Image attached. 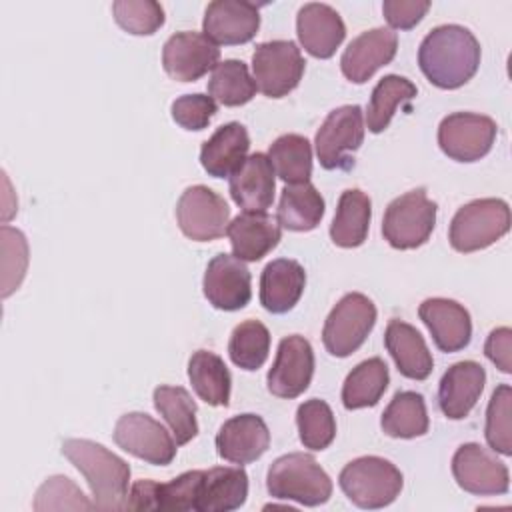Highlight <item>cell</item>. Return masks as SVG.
I'll use <instances>...</instances> for the list:
<instances>
[{"label":"cell","mask_w":512,"mask_h":512,"mask_svg":"<svg viewBox=\"0 0 512 512\" xmlns=\"http://www.w3.org/2000/svg\"><path fill=\"white\" fill-rule=\"evenodd\" d=\"M418 66L442 90L464 86L480 66V42L460 24L432 28L418 48Z\"/></svg>","instance_id":"cell-1"},{"label":"cell","mask_w":512,"mask_h":512,"mask_svg":"<svg viewBox=\"0 0 512 512\" xmlns=\"http://www.w3.org/2000/svg\"><path fill=\"white\" fill-rule=\"evenodd\" d=\"M62 454L86 478L96 510L116 512L126 508L130 466L120 456L86 438L64 440Z\"/></svg>","instance_id":"cell-2"},{"label":"cell","mask_w":512,"mask_h":512,"mask_svg":"<svg viewBox=\"0 0 512 512\" xmlns=\"http://www.w3.org/2000/svg\"><path fill=\"white\" fill-rule=\"evenodd\" d=\"M272 498L294 500L304 506H320L332 496V480L312 454L290 452L276 458L266 474Z\"/></svg>","instance_id":"cell-3"},{"label":"cell","mask_w":512,"mask_h":512,"mask_svg":"<svg viewBox=\"0 0 512 512\" xmlns=\"http://www.w3.org/2000/svg\"><path fill=\"white\" fill-rule=\"evenodd\" d=\"M338 484L352 504L364 510H376L392 504L400 496L404 476L386 458L360 456L340 470Z\"/></svg>","instance_id":"cell-4"},{"label":"cell","mask_w":512,"mask_h":512,"mask_svg":"<svg viewBox=\"0 0 512 512\" xmlns=\"http://www.w3.org/2000/svg\"><path fill=\"white\" fill-rule=\"evenodd\" d=\"M510 230V208L500 198H478L454 214L448 230L456 252H476L492 246Z\"/></svg>","instance_id":"cell-5"},{"label":"cell","mask_w":512,"mask_h":512,"mask_svg":"<svg viewBox=\"0 0 512 512\" xmlns=\"http://www.w3.org/2000/svg\"><path fill=\"white\" fill-rule=\"evenodd\" d=\"M438 206L424 188H414L394 198L382 220V236L396 250L422 246L436 226Z\"/></svg>","instance_id":"cell-6"},{"label":"cell","mask_w":512,"mask_h":512,"mask_svg":"<svg viewBox=\"0 0 512 512\" xmlns=\"http://www.w3.org/2000/svg\"><path fill=\"white\" fill-rule=\"evenodd\" d=\"M376 324V306L374 302L360 294L350 292L338 300L330 310L324 328L322 342L328 354L336 358H346L356 352Z\"/></svg>","instance_id":"cell-7"},{"label":"cell","mask_w":512,"mask_h":512,"mask_svg":"<svg viewBox=\"0 0 512 512\" xmlns=\"http://www.w3.org/2000/svg\"><path fill=\"white\" fill-rule=\"evenodd\" d=\"M304 58L292 40H270L256 46L252 72L256 88L268 98H282L292 92L304 74Z\"/></svg>","instance_id":"cell-8"},{"label":"cell","mask_w":512,"mask_h":512,"mask_svg":"<svg viewBox=\"0 0 512 512\" xmlns=\"http://www.w3.org/2000/svg\"><path fill=\"white\" fill-rule=\"evenodd\" d=\"M364 142V114L358 104L334 108L316 132L314 146L320 166L326 170L348 168L350 154Z\"/></svg>","instance_id":"cell-9"},{"label":"cell","mask_w":512,"mask_h":512,"mask_svg":"<svg viewBox=\"0 0 512 512\" xmlns=\"http://www.w3.org/2000/svg\"><path fill=\"white\" fill-rule=\"evenodd\" d=\"M496 134L498 126L490 116L454 112L438 126V146L456 162H476L492 150Z\"/></svg>","instance_id":"cell-10"},{"label":"cell","mask_w":512,"mask_h":512,"mask_svg":"<svg viewBox=\"0 0 512 512\" xmlns=\"http://www.w3.org/2000/svg\"><path fill=\"white\" fill-rule=\"evenodd\" d=\"M230 208L208 186H188L176 204V220L182 234L194 242H210L226 234Z\"/></svg>","instance_id":"cell-11"},{"label":"cell","mask_w":512,"mask_h":512,"mask_svg":"<svg viewBox=\"0 0 512 512\" xmlns=\"http://www.w3.org/2000/svg\"><path fill=\"white\" fill-rule=\"evenodd\" d=\"M112 436L124 452L154 466H168L176 456V440L158 420L144 412L120 416Z\"/></svg>","instance_id":"cell-12"},{"label":"cell","mask_w":512,"mask_h":512,"mask_svg":"<svg viewBox=\"0 0 512 512\" xmlns=\"http://www.w3.org/2000/svg\"><path fill=\"white\" fill-rule=\"evenodd\" d=\"M452 474L462 490L476 496L506 494L510 488L506 464L476 442L462 444L454 452Z\"/></svg>","instance_id":"cell-13"},{"label":"cell","mask_w":512,"mask_h":512,"mask_svg":"<svg viewBox=\"0 0 512 512\" xmlns=\"http://www.w3.org/2000/svg\"><path fill=\"white\" fill-rule=\"evenodd\" d=\"M314 374V350L310 342L292 334L280 340L278 352L272 368L268 370V390L278 398L300 396L312 380Z\"/></svg>","instance_id":"cell-14"},{"label":"cell","mask_w":512,"mask_h":512,"mask_svg":"<svg viewBox=\"0 0 512 512\" xmlns=\"http://www.w3.org/2000/svg\"><path fill=\"white\" fill-rule=\"evenodd\" d=\"M220 60V48L200 32H176L162 48V66L178 82H194Z\"/></svg>","instance_id":"cell-15"},{"label":"cell","mask_w":512,"mask_h":512,"mask_svg":"<svg viewBox=\"0 0 512 512\" xmlns=\"http://www.w3.org/2000/svg\"><path fill=\"white\" fill-rule=\"evenodd\" d=\"M250 270L234 254H216L204 272L202 290L206 300L226 312L244 308L250 302Z\"/></svg>","instance_id":"cell-16"},{"label":"cell","mask_w":512,"mask_h":512,"mask_svg":"<svg viewBox=\"0 0 512 512\" xmlns=\"http://www.w3.org/2000/svg\"><path fill=\"white\" fill-rule=\"evenodd\" d=\"M260 28L258 6L246 0H214L208 4L202 20L204 36L214 44L250 42Z\"/></svg>","instance_id":"cell-17"},{"label":"cell","mask_w":512,"mask_h":512,"mask_svg":"<svg viewBox=\"0 0 512 512\" xmlns=\"http://www.w3.org/2000/svg\"><path fill=\"white\" fill-rule=\"evenodd\" d=\"M398 50V36L390 28H372L356 36L342 52V74L354 82L364 84L372 74L392 62Z\"/></svg>","instance_id":"cell-18"},{"label":"cell","mask_w":512,"mask_h":512,"mask_svg":"<svg viewBox=\"0 0 512 512\" xmlns=\"http://www.w3.org/2000/svg\"><path fill=\"white\" fill-rule=\"evenodd\" d=\"M270 446L266 422L256 414H238L226 420L216 434V452L232 464H250Z\"/></svg>","instance_id":"cell-19"},{"label":"cell","mask_w":512,"mask_h":512,"mask_svg":"<svg viewBox=\"0 0 512 512\" xmlns=\"http://www.w3.org/2000/svg\"><path fill=\"white\" fill-rule=\"evenodd\" d=\"M420 320L442 352H458L470 344L472 320L468 310L450 298H428L418 308Z\"/></svg>","instance_id":"cell-20"},{"label":"cell","mask_w":512,"mask_h":512,"mask_svg":"<svg viewBox=\"0 0 512 512\" xmlns=\"http://www.w3.org/2000/svg\"><path fill=\"white\" fill-rule=\"evenodd\" d=\"M486 384V370L474 360L452 364L440 378L438 404L446 418L462 420L476 406Z\"/></svg>","instance_id":"cell-21"},{"label":"cell","mask_w":512,"mask_h":512,"mask_svg":"<svg viewBox=\"0 0 512 512\" xmlns=\"http://www.w3.org/2000/svg\"><path fill=\"white\" fill-rule=\"evenodd\" d=\"M296 34L304 50L314 58H330L346 36L340 14L322 2H308L298 10Z\"/></svg>","instance_id":"cell-22"},{"label":"cell","mask_w":512,"mask_h":512,"mask_svg":"<svg viewBox=\"0 0 512 512\" xmlns=\"http://www.w3.org/2000/svg\"><path fill=\"white\" fill-rule=\"evenodd\" d=\"M226 234L232 244V254L242 262H258L268 252H272L282 230L276 216L266 212H242L232 222H228Z\"/></svg>","instance_id":"cell-23"},{"label":"cell","mask_w":512,"mask_h":512,"mask_svg":"<svg viewBox=\"0 0 512 512\" xmlns=\"http://www.w3.org/2000/svg\"><path fill=\"white\" fill-rule=\"evenodd\" d=\"M274 168L266 154H250L230 176V196L244 212H264L274 200Z\"/></svg>","instance_id":"cell-24"},{"label":"cell","mask_w":512,"mask_h":512,"mask_svg":"<svg viewBox=\"0 0 512 512\" xmlns=\"http://www.w3.org/2000/svg\"><path fill=\"white\" fill-rule=\"evenodd\" d=\"M306 286V272L300 262L278 258L266 264L260 276V304L272 314L292 310Z\"/></svg>","instance_id":"cell-25"},{"label":"cell","mask_w":512,"mask_h":512,"mask_svg":"<svg viewBox=\"0 0 512 512\" xmlns=\"http://www.w3.org/2000/svg\"><path fill=\"white\" fill-rule=\"evenodd\" d=\"M248 496V474L238 466H216L202 470L196 512H230L240 508Z\"/></svg>","instance_id":"cell-26"},{"label":"cell","mask_w":512,"mask_h":512,"mask_svg":"<svg viewBox=\"0 0 512 512\" xmlns=\"http://www.w3.org/2000/svg\"><path fill=\"white\" fill-rule=\"evenodd\" d=\"M384 346L396 368L410 380H426L434 368L432 354L422 334L408 322L390 320L384 332Z\"/></svg>","instance_id":"cell-27"},{"label":"cell","mask_w":512,"mask_h":512,"mask_svg":"<svg viewBox=\"0 0 512 512\" xmlns=\"http://www.w3.org/2000/svg\"><path fill=\"white\" fill-rule=\"evenodd\" d=\"M248 148V130L240 122H228L202 144L200 164L214 178H230L246 160Z\"/></svg>","instance_id":"cell-28"},{"label":"cell","mask_w":512,"mask_h":512,"mask_svg":"<svg viewBox=\"0 0 512 512\" xmlns=\"http://www.w3.org/2000/svg\"><path fill=\"white\" fill-rule=\"evenodd\" d=\"M372 218V202L368 194L358 188L342 192L334 220L330 224V238L340 248H356L364 244Z\"/></svg>","instance_id":"cell-29"},{"label":"cell","mask_w":512,"mask_h":512,"mask_svg":"<svg viewBox=\"0 0 512 512\" xmlns=\"http://www.w3.org/2000/svg\"><path fill=\"white\" fill-rule=\"evenodd\" d=\"M324 216V198L314 184H286L280 194L276 220L292 232L314 230Z\"/></svg>","instance_id":"cell-30"},{"label":"cell","mask_w":512,"mask_h":512,"mask_svg":"<svg viewBox=\"0 0 512 512\" xmlns=\"http://www.w3.org/2000/svg\"><path fill=\"white\" fill-rule=\"evenodd\" d=\"M188 378L200 400L210 406H228L232 378L224 360L210 350H196L188 360Z\"/></svg>","instance_id":"cell-31"},{"label":"cell","mask_w":512,"mask_h":512,"mask_svg":"<svg viewBox=\"0 0 512 512\" xmlns=\"http://www.w3.org/2000/svg\"><path fill=\"white\" fill-rule=\"evenodd\" d=\"M390 382L388 366L382 358L374 356L360 362L350 370L342 384V404L346 410L376 406Z\"/></svg>","instance_id":"cell-32"},{"label":"cell","mask_w":512,"mask_h":512,"mask_svg":"<svg viewBox=\"0 0 512 512\" xmlns=\"http://www.w3.org/2000/svg\"><path fill=\"white\" fill-rule=\"evenodd\" d=\"M428 412L422 394L402 390L382 412L380 426L392 438H416L428 432Z\"/></svg>","instance_id":"cell-33"},{"label":"cell","mask_w":512,"mask_h":512,"mask_svg":"<svg viewBox=\"0 0 512 512\" xmlns=\"http://www.w3.org/2000/svg\"><path fill=\"white\" fill-rule=\"evenodd\" d=\"M266 156L274 174L286 184H302L312 176V146L306 136L282 134L270 144Z\"/></svg>","instance_id":"cell-34"},{"label":"cell","mask_w":512,"mask_h":512,"mask_svg":"<svg viewBox=\"0 0 512 512\" xmlns=\"http://www.w3.org/2000/svg\"><path fill=\"white\" fill-rule=\"evenodd\" d=\"M154 408L168 422L178 446L190 442L198 434L196 402L182 386H158L154 390Z\"/></svg>","instance_id":"cell-35"},{"label":"cell","mask_w":512,"mask_h":512,"mask_svg":"<svg viewBox=\"0 0 512 512\" xmlns=\"http://www.w3.org/2000/svg\"><path fill=\"white\" fill-rule=\"evenodd\" d=\"M416 86L398 74H388L372 90L368 110H366V124L368 130L380 134L388 128L398 104H404L416 96Z\"/></svg>","instance_id":"cell-36"},{"label":"cell","mask_w":512,"mask_h":512,"mask_svg":"<svg viewBox=\"0 0 512 512\" xmlns=\"http://www.w3.org/2000/svg\"><path fill=\"white\" fill-rule=\"evenodd\" d=\"M256 82L242 60L218 62L208 80V94L224 106H242L256 94Z\"/></svg>","instance_id":"cell-37"},{"label":"cell","mask_w":512,"mask_h":512,"mask_svg":"<svg viewBox=\"0 0 512 512\" xmlns=\"http://www.w3.org/2000/svg\"><path fill=\"white\" fill-rule=\"evenodd\" d=\"M270 352V332L260 320L240 322L228 342L230 360L242 370H258Z\"/></svg>","instance_id":"cell-38"},{"label":"cell","mask_w":512,"mask_h":512,"mask_svg":"<svg viewBox=\"0 0 512 512\" xmlns=\"http://www.w3.org/2000/svg\"><path fill=\"white\" fill-rule=\"evenodd\" d=\"M296 424L304 448L320 452L336 438V420L332 408L318 398L306 400L296 410Z\"/></svg>","instance_id":"cell-39"},{"label":"cell","mask_w":512,"mask_h":512,"mask_svg":"<svg viewBox=\"0 0 512 512\" xmlns=\"http://www.w3.org/2000/svg\"><path fill=\"white\" fill-rule=\"evenodd\" d=\"M512 388L508 384L496 386L486 408L484 436L488 446L502 454H512Z\"/></svg>","instance_id":"cell-40"},{"label":"cell","mask_w":512,"mask_h":512,"mask_svg":"<svg viewBox=\"0 0 512 512\" xmlns=\"http://www.w3.org/2000/svg\"><path fill=\"white\" fill-rule=\"evenodd\" d=\"M112 14L122 30L136 36H150L164 24V8L154 0H116Z\"/></svg>","instance_id":"cell-41"},{"label":"cell","mask_w":512,"mask_h":512,"mask_svg":"<svg viewBox=\"0 0 512 512\" xmlns=\"http://www.w3.org/2000/svg\"><path fill=\"white\" fill-rule=\"evenodd\" d=\"M0 244H2V296L8 298L24 280V274L28 268V242L20 230L2 226Z\"/></svg>","instance_id":"cell-42"},{"label":"cell","mask_w":512,"mask_h":512,"mask_svg":"<svg viewBox=\"0 0 512 512\" xmlns=\"http://www.w3.org/2000/svg\"><path fill=\"white\" fill-rule=\"evenodd\" d=\"M34 510H92L94 502H90L84 492L68 478V476H50L42 482L34 496Z\"/></svg>","instance_id":"cell-43"},{"label":"cell","mask_w":512,"mask_h":512,"mask_svg":"<svg viewBox=\"0 0 512 512\" xmlns=\"http://www.w3.org/2000/svg\"><path fill=\"white\" fill-rule=\"evenodd\" d=\"M216 114V102L206 94H184L172 102V118L184 130H204Z\"/></svg>","instance_id":"cell-44"},{"label":"cell","mask_w":512,"mask_h":512,"mask_svg":"<svg viewBox=\"0 0 512 512\" xmlns=\"http://www.w3.org/2000/svg\"><path fill=\"white\" fill-rule=\"evenodd\" d=\"M428 8V0H384L382 14L392 28L410 30L424 18Z\"/></svg>","instance_id":"cell-45"},{"label":"cell","mask_w":512,"mask_h":512,"mask_svg":"<svg viewBox=\"0 0 512 512\" xmlns=\"http://www.w3.org/2000/svg\"><path fill=\"white\" fill-rule=\"evenodd\" d=\"M486 358L504 374L512 372V330L508 326H500L492 330L484 342Z\"/></svg>","instance_id":"cell-46"}]
</instances>
